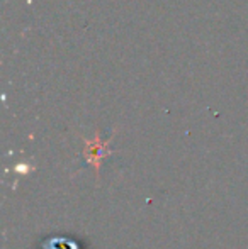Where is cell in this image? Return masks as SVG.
I'll list each match as a JSON object with an SVG mask.
<instances>
[{
	"instance_id": "1",
	"label": "cell",
	"mask_w": 248,
	"mask_h": 249,
	"mask_svg": "<svg viewBox=\"0 0 248 249\" xmlns=\"http://www.w3.org/2000/svg\"><path fill=\"white\" fill-rule=\"evenodd\" d=\"M85 144H87V148L83 151L85 161L95 168V175H97V178H99V170H100V164H102L104 158L113 153V151L109 149V141L100 142L99 134H95V139H92V141L85 139Z\"/></svg>"
},
{
	"instance_id": "2",
	"label": "cell",
	"mask_w": 248,
	"mask_h": 249,
	"mask_svg": "<svg viewBox=\"0 0 248 249\" xmlns=\"http://www.w3.org/2000/svg\"><path fill=\"white\" fill-rule=\"evenodd\" d=\"M39 249H80V248L78 243L73 237L55 236V237H48L43 243H39Z\"/></svg>"
}]
</instances>
